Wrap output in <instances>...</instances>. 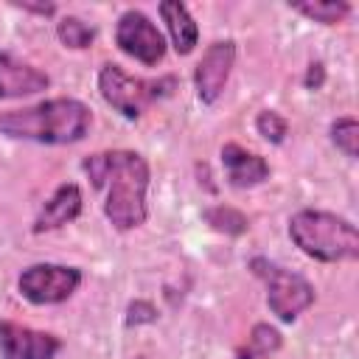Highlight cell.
Returning a JSON list of instances; mask_svg holds the SVG:
<instances>
[{
  "label": "cell",
  "mask_w": 359,
  "mask_h": 359,
  "mask_svg": "<svg viewBox=\"0 0 359 359\" xmlns=\"http://www.w3.org/2000/svg\"><path fill=\"white\" fill-rule=\"evenodd\" d=\"M160 17H163V22L168 28L174 50L180 56H188L199 42V25L194 22L188 6L180 3V0H165V3H160Z\"/></svg>",
  "instance_id": "cell-13"
},
{
  "label": "cell",
  "mask_w": 359,
  "mask_h": 359,
  "mask_svg": "<svg viewBox=\"0 0 359 359\" xmlns=\"http://www.w3.org/2000/svg\"><path fill=\"white\" fill-rule=\"evenodd\" d=\"M331 143L351 160H356L359 154V121L345 115V118H337L331 123Z\"/></svg>",
  "instance_id": "cell-17"
},
{
  "label": "cell",
  "mask_w": 359,
  "mask_h": 359,
  "mask_svg": "<svg viewBox=\"0 0 359 359\" xmlns=\"http://www.w3.org/2000/svg\"><path fill=\"white\" fill-rule=\"evenodd\" d=\"M81 213V191L76 182H62L50 199L42 205V210L34 219V233H48V230H59L65 224H70L73 219H79Z\"/></svg>",
  "instance_id": "cell-12"
},
{
  "label": "cell",
  "mask_w": 359,
  "mask_h": 359,
  "mask_svg": "<svg viewBox=\"0 0 359 359\" xmlns=\"http://www.w3.org/2000/svg\"><path fill=\"white\" fill-rule=\"evenodd\" d=\"M280 348V331L278 328H272L269 323H255L252 325V331H250V339H247V353L250 356H269V353H275Z\"/></svg>",
  "instance_id": "cell-18"
},
{
  "label": "cell",
  "mask_w": 359,
  "mask_h": 359,
  "mask_svg": "<svg viewBox=\"0 0 359 359\" xmlns=\"http://www.w3.org/2000/svg\"><path fill=\"white\" fill-rule=\"evenodd\" d=\"M289 238L294 247L323 264L356 261L359 258V230L345 216L303 208L289 219Z\"/></svg>",
  "instance_id": "cell-3"
},
{
  "label": "cell",
  "mask_w": 359,
  "mask_h": 359,
  "mask_svg": "<svg viewBox=\"0 0 359 359\" xmlns=\"http://www.w3.org/2000/svg\"><path fill=\"white\" fill-rule=\"evenodd\" d=\"M93 126V112L79 98H48L22 109L0 112V135L45 146L79 143Z\"/></svg>",
  "instance_id": "cell-2"
},
{
  "label": "cell",
  "mask_w": 359,
  "mask_h": 359,
  "mask_svg": "<svg viewBox=\"0 0 359 359\" xmlns=\"http://www.w3.org/2000/svg\"><path fill=\"white\" fill-rule=\"evenodd\" d=\"M157 320V309L149 300H135L126 309V325H140V323H154Z\"/></svg>",
  "instance_id": "cell-20"
},
{
  "label": "cell",
  "mask_w": 359,
  "mask_h": 359,
  "mask_svg": "<svg viewBox=\"0 0 359 359\" xmlns=\"http://www.w3.org/2000/svg\"><path fill=\"white\" fill-rule=\"evenodd\" d=\"M81 286V269L67 264H34L17 278L20 294L34 306H56L76 294Z\"/></svg>",
  "instance_id": "cell-6"
},
{
  "label": "cell",
  "mask_w": 359,
  "mask_h": 359,
  "mask_svg": "<svg viewBox=\"0 0 359 359\" xmlns=\"http://www.w3.org/2000/svg\"><path fill=\"white\" fill-rule=\"evenodd\" d=\"M56 36H59V42H62L65 48H70V50H84V48L93 45L95 28L87 25L81 17L67 14V17H62L59 25H56Z\"/></svg>",
  "instance_id": "cell-14"
},
{
  "label": "cell",
  "mask_w": 359,
  "mask_h": 359,
  "mask_svg": "<svg viewBox=\"0 0 359 359\" xmlns=\"http://www.w3.org/2000/svg\"><path fill=\"white\" fill-rule=\"evenodd\" d=\"M252 272L266 283V306L280 323H294L311 303H314V286L266 258H252Z\"/></svg>",
  "instance_id": "cell-5"
},
{
  "label": "cell",
  "mask_w": 359,
  "mask_h": 359,
  "mask_svg": "<svg viewBox=\"0 0 359 359\" xmlns=\"http://www.w3.org/2000/svg\"><path fill=\"white\" fill-rule=\"evenodd\" d=\"M202 216H205V222H208L216 233H224V236H241V233H247V227H250L247 216H244L241 210L230 208V205H213V208H208Z\"/></svg>",
  "instance_id": "cell-15"
},
{
  "label": "cell",
  "mask_w": 359,
  "mask_h": 359,
  "mask_svg": "<svg viewBox=\"0 0 359 359\" xmlns=\"http://www.w3.org/2000/svg\"><path fill=\"white\" fill-rule=\"evenodd\" d=\"M22 11H31V14H42V17H50L56 11L53 3H17Z\"/></svg>",
  "instance_id": "cell-22"
},
{
  "label": "cell",
  "mask_w": 359,
  "mask_h": 359,
  "mask_svg": "<svg viewBox=\"0 0 359 359\" xmlns=\"http://www.w3.org/2000/svg\"><path fill=\"white\" fill-rule=\"evenodd\" d=\"M323 79H325L323 65H320V62H311V65H309V73H306V87H309V90H317V87L323 84Z\"/></svg>",
  "instance_id": "cell-21"
},
{
  "label": "cell",
  "mask_w": 359,
  "mask_h": 359,
  "mask_svg": "<svg viewBox=\"0 0 359 359\" xmlns=\"http://www.w3.org/2000/svg\"><path fill=\"white\" fill-rule=\"evenodd\" d=\"M222 165L227 171V182L233 188H255L269 177V163L261 154L247 151L238 143L222 146Z\"/></svg>",
  "instance_id": "cell-11"
},
{
  "label": "cell",
  "mask_w": 359,
  "mask_h": 359,
  "mask_svg": "<svg viewBox=\"0 0 359 359\" xmlns=\"http://www.w3.org/2000/svg\"><path fill=\"white\" fill-rule=\"evenodd\" d=\"M62 339L50 331H36L11 320L0 323V359H56Z\"/></svg>",
  "instance_id": "cell-9"
},
{
  "label": "cell",
  "mask_w": 359,
  "mask_h": 359,
  "mask_svg": "<svg viewBox=\"0 0 359 359\" xmlns=\"http://www.w3.org/2000/svg\"><path fill=\"white\" fill-rule=\"evenodd\" d=\"M236 359H255V356H250L247 351H238V356H236Z\"/></svg>",
  "instance_id": "cell-23"
},
{
  "label": "cell",
  "mask_w": 359,
  "mask_h": 359,
  "mask_svg": "<svg viewBox=\"0 0 359 359\" xmlns=\"http://www.w3.org/2000/svg\"><path fill=\"white\" fill-rule=\"evenodd\" d=\"M115 45L137 59L140 65H157L163 62L165 56V36L160 34V28L137 8H129L118 17V25H115Z\"/></svg>",
  "instance_id": "cell-7"
},
{
  "label": "cell",
  "mask_w": 359,
  "mask_h": 359,
  "mask_svg": "<svg viewBox=\"0 0 359 359\" xmlns=\"http://www.w3.org/2000/svg\"><path fill=\"white\" fill-rule=\"evenodd\" d=\"M48 87H50L48 73L17 59L8 50H0V98H22L42 93Z\"/></svg>",
  "instance_id": "cell-10"
},
{
  "label": "cell",
  "mask_w": 359,
  "mask_h": 359,
  "mask_svg": "<svg viewBox=\"0 0 359 359\" xmlns=\"http://www.w3.org/2000/svg\"><path fill=\"white\" fill-rule=\"evenodd\" d=\"M255 129H258V135H261L266 143H283L286 135H289V123H286V118L278 115L275 109H264V112H258V118H255Z\"/></svg>",
  "instance_id": "cell-19"
},
{
  "label": "cell",
  "mask_w": 359,
  "mask_h": 359,
  "mask_svg": "<svg viewBox=\"0 0 359 359\" xmlns=\"http://www.w3.org/2000/svg\"><path fill=\"white\" fill-rule=\"evenodd\" d=\"M297 14H303L306 20L323 22V25H337L351 14V6L342 0H328V3H289Z\"/></svg>",
  "instance_id": "cell-16"
},
{
  "label": "cell",
  "mask_w": 359,
  "mask_h": 359,
  "mask_svg": "<svg viewBox=\"0 0 359 359\" xmlns=\"http://www.w3.org/2000/svg\"><path fill=\"white\" fill-rule=\"evenodd\" d=\"M81 171L90 177L93 188L104 191V216L115 230L126 233L146 222V191L151 174L143 154L129 149L98 151L81 160Z\"/></svg>",
  "instance_id": "cell-1"
},
{
  "label": "cell",
  "mask_w": 359,
  "mask_h": 359,
  "mask_svg": "<svg viewBox=\"0 0 359 359\" xmlns=\"http://www.w3.org/2000/svg\"><path fill=\"white\" fill-rule=\"evenodd\" d=\"M171 87H174V79L171 76L168 79H157V81H146V79L129 76L115 62H107L98 70V93H101V98L115 112H121L129 121H137L157 98L168 95Z\"/></svg>",
  "instance_id": "cell-4"
},
{
  "label": "cell",
  "mask_w": 359,
  "mask_h": 359,
  "mask_svg": "<svg viewBox=\"0 0 359 359\" xmlns=\"http://www.w3.org/2000/svg\"><path fill=\"white\" fill-rule=\"evenodd\" d=\"M233 65H236V42L233 39H219L205 48L202 59L194 67V90L202 104L210 107L222 98L224 84L233 73Z\"/></svg>",
  "instance_id": "cell-8"
}]
</instances>
